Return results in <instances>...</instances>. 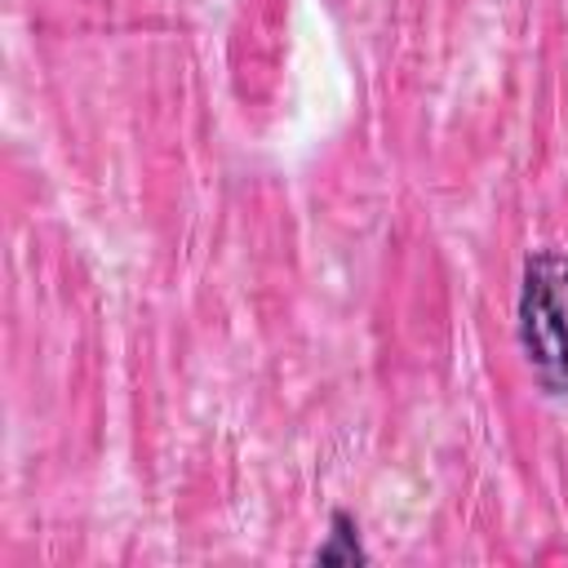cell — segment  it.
Wrapping results in <instances>:
<instances>
[{"instance_id":"6da1fadb","label":"cell","mask_w":568,"mask_h":568,"mask_svg":"<svg viewBox=\"0 0 568 568\" xmlns=\"http://www.w3.org/2000/svg\"><path fill=\"white\" fill-rule=\"evenodd\" d=\"M515 333L537 386L546 395L568 399V253H528L519 275Z\"/></svg>"},{"instance_id":"7a4b0ae2","label":"cell","mask_w":568,"mask_h":568,"mask_svg":"<svg viewBox=\"0 0 568 568\" xmlns=\"http://www.w3.org/2000/svg\"><path fill=\"white\" fill-rule=\"evenodd\" d=\"M311 559H315V564H342V568L368 564V550L359 546V524H355L351 510H333V515H328V541L315 546Z\"/></svg>"}]
</instances>
